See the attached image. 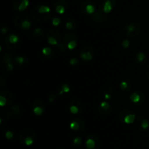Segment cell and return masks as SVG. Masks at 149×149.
<instances>
[{
    "label": "cell",
    "instance_id": "obj_18",
    "mask_svg": "<svg viewBox=\"0 0 149 149\" xmlns=\"http://www.w3.org/2000/svg\"><path fill=\"white\" fill-rule=\"evenodd\" d=\"M13 63L15 66L19 68H23L27 66L29 64V59L26 55H19L14 58Z\"/></svg>",
    "mask_w": 149,
    "mask_h": 149
},
{
    "label": "cell",
    "instance_id": "obj_19",
    "mask_svg": "<svg viewBox=\"0 0 149 149\" xmlns=\"http://www.w3.org/2000/svg\"><path fill=\"white\" fill-rule=\"evenodd\" d=\"M29 0H15L13 3V9L15 11L23 12L28 8Z\"/></svg>",
    "mask_w": 149,
    "mask_h": 149
},
{
    "label": "cell",
    "instance_id": "obj_7",
    "mask_svg": "<svg viewBox=\"0 0 149 149\" xmlns=\"http://www.w3.org/2000/svg\"><path fill=\"white\" fill-rule=\"evenodd\" d=\"M70 129L76 133H83L85 130L86 123L84 119L81 118H74L70 122Z\"/></svg>",
    "mask_w": 149,
    "mask_h": 149
},
{
    "label": "cell",
    "instance_id": "obj_17",
    "mask_svg": "<svg viewBox=\"0 0 149 149\" xmlns=\"http://www.w3.org/2000/svg\"><path fill=\"white\" fill-rule=\"evenodd\" d=\"M97 112L100 116H108L111 112V106L108 102L103 101L97 106Z\"/></svg>",
    "mask_w": 149,
    "mask_h": 149
},
{
    "label": "cell",
    "instance_id": "obj_21",
    "mask_svg": "<svg viewBox=\"0 0 149 149\" xmlns=\"http://www.w3.org/2000/svg\"><path fill=\"white\" fill-rule=\"evenodd\" d=\"M55 55V51L49 47H45L42 49L40 52V58L45 61L52 58Z\"/></svg>",
    "mask_w": 149,
    "mask_h": 149
},
{
    "label": "cell",
    "instance_id": "obj_27",
    "mask_svg": "<svg viewBox=\"0 0 149 149\" xmlns=\"http://www.w3.org/2000/svg\"><path fill=\"white\" fill-rule=\"evenodd\" d=\"M0 94L3 95L7 98V106H10V105L13 104V102H14L15 100V95L12 92L6 90V91H1Z\"/></svg>",
    "mask_w": 149,
    "mask_h": 149
},
{
    "label": "cell",
    "instance_id": "obj_14",
    "mask_svg": "<svg viewBox=\"0 0 149 149\" xmlns=\"http://www.w3.org/2000/svg\"><path fill=\"white\" fill-rule=\"evenodd\" d=\"M80 11L85 15H93L95 13V6L91 0H87L80 5Z\"/></svg>",
    "mask_w": 149,
    "mask_h": 149
},
{
    "label": "cell",
    "instance_id": "obj_10",
    "mask_svg": "<svg viewBox=\"0 0 149 149\" xmlns=\"http://www.w3.org/2000/svg\"><path fill=\"white\" fill-rule=\"evenodd\" d=\"M118 118L120 122L127 125H131L135 121V114L129 109H124L119 112Z\"/></svg>",
    "mask_w": 149,
    "mask_h": 149
},
{
    "label": "cell",
    "instance_id": "obj_31",
    "mask_svg": "<svg viewBox=\"0 0 149 149\" xmlns=\"http://www.w3.org/2000/svg\"><path fill=\"white\" fill-rule=\"evenodd\" d=\"M71 145L74 148H79L82 145V139L80 137H75L71 142Z\"/></svg>",
    "mask_w": 149,
    "mask_h": 149
},
{
    "label": "cell",
    "instance_id": "obj_16",
    "mask_svg": "<svg viewBox=\"0 0 149 149\" xmlns=\"http://www.w3.org/2000/svg\"><path fill=\"white\" fill-rule=\"evenodd\" d=\"M68 7V2L67 0H56L53 4V8L58 14L63 15Z\"/></svg>",
    "mask_w": 149,
    "mask_h": 149
},
{
    "label": "cell",
    "instance_id": "obj_29",
    "mask_svg": "<svg viewBox=\"0 0 149 149\" xmlns=\"http://www.w3.org/2000/svg\"><path fill=\"white\" fill-rule=\"evenodd\" d=\"M71 90V88H70V86L68 85L66 83H63L61 85L58 87V95H62L63 94H66V93H68Z\"/></svg>",
    "mask_w": 149,
    "mask_h": 149
},
{
    "label": "cell",
    "instance_id": "obj_20",
    "mask_svg": "<svg viewBox=\"0 0 149 149\" xmlns=\"http://www.w3.org/2000/svg\"><path fill=\"white\" fill-rule=\"evenodd\" d=\"M131 102L135 104H143L144 102L146 100L145 95L141 91H136L134 92L131 94L130 97Z\"/></svg>",
    "mask_w": 149,
    "mask_h": 149
},
{
    "label": "cell",
    "instance_id": "obj_2",
    "mask_svg": "<svg viewBox=\"0 0 149 149\" xmlns=\"http://www.w3.org/2000/svg\"><path fill=\"white\" fill-rule=\"evenodd\" d=\"M15 26L21 30H29L32 26V20L29 16L26 15H18L15 16L13 20Z\"/></svg>",
    "mask_w": 149,
    "mask_h": 149
},
{
    "label": "cell",
    "instance_id": "obj_24",
    "mask_svg": "<svg viewBox=\"0 0 149 149\" xmlns=\"http://www.w3.org/2000/svg\"><path fill=\"white\" fill-rule=\"evenodd\" d=\"M31 36L33 39H37V40H42L45 38V33L44 31V30L41 28L38 27L36 29H33V31L31 33Z\"/></svg>",
    "mask_w": 149,
    "mask_h": 149
},
{
    "label": "cell",
    "instance_id": "obj_35",
    "mask_svg": "<svg viewBox=\"0 0 149 149\" xmlns=\"http://www.w3.org/2000/svg\"><path fill=\"white\" fill-rule=\"evenodd\" d=\"M5 137L7 139L11 140L14 138V133H13L12 131L7 130V131H6V132H5Z\"/></svg>",
    "mask_w": 149,
    "mask_h": 149
},
{
    "label": "cell",
    "instance_id": "obj_8",
    "mask_svg": "<svg viewBox=\"0 0 149 149\" xmlns=\"http://www.w3.org/2000/svg\"><path fill=\"white\" fill-rule=\"evenodd\" d=\"M2 66L4 71L7 74H10V72L13 71L14 68V63H13V55L9 52H5L4 55H2Z\"/></svg>",
    "mask_w": 149,
    "mask_h": 149
},
{
    "label": "cell",
    "instance_id": "obj_33",
    "mask_svg": "<svg viewBox=\"0 0 149 149\" xmlns=\"http://www.w3.org/2000/svg\"><path fill=\"white\" fill-rule=\"evenodd\" d=\"M0 106L1 107L7 106V100L3 95L0 94Z\"/></svg>",
    "mask_w": 149,
    "mask_h": 149
},
{
    "label": "cell",
    "instance_id": "obj_11",
    "mask_svg": "<svg viewBox=\"0 0 149 149\" xmlns=\"http://www.w3.org/2000/svg\"><path fill=\"white\" fill-rule=\"evenodd\" d=\"M85 146L87 149H99L100 146V138L94 134L89 135L86 139Z\"/></svg>",
    "mask_w": 149,
    "mask_h": 149
},
{
    "label": "cell",
    "instance_id": "obj_43",
    "mask_svg": "<svg viewBox=\"0 0 149 149\" xmlns=\"http://www.w3.org/2000/svg\"><path fill=\"white\" fill-rule=\"evenodd\" d=\"M148 77V78L149 79V75H148V77Z\"/></svg>",
    "mask_w": 149,
    "mask_h": 149
},
{
    "label": "cell",
    "instance_id": "obj_39",
    "mask_svg": "<svg viewBox=\"0 0 149 149\" xmlns=\"http://www.w3.org/2000/svg\"><path fill=\"white\" fill-rule=\"evenodd\" d=\"M6 84V80L4 78L3 76H1L0 77V87H3L4 86V84Z\"/></svg>",
    "mask_w": 149,
    "mask_h": 149
},
{
    "label": "cell",
    "instance_id": "obj_1",
    "mask_svg": "<svg viewBox=\"0 0 149 149\" xmlns=\"http://www.w3.org/2000/svg\"><path fill=\"white\" fill-rule=\"evenodd\" d=\"M33 18L39 23H45L52 15L51 8L45 4H39L33 9L31 12Z\"/></svg>",
    "mask_w": 149,
    "mask_h": 149
},
{
    "label": "cell",
    "instance_id": "obj_4",
    "mask_svg": "<svg viewBox=\"0 0 149 149\" xmlns=\"http://www.w3.org/2000/svg\"><path fill=\"white\" fill-rule=\"evenodd\" d=\"M141 31V27L139 23L136 22H130L125 25L123 28V31L127 37L133 38L136 37L140 34Z\"/></svg>",
    "mask_w": 149,
    "mask_h": 149
},
{
    "label": "cell",
    "instance_id": "obj_30",
    "mask_svg": "<svg viewBox=\"0 0 149 149\" xmlns=\"http://www.w3.org/2000/svg\"><path fill=\"white\" fill-rule=\"evenodd\" d=\"M136 60L137 62L140 64H144L146 60V55L144 52H139L136 55Z\"/></svg>",
    "mask_w": 149,
    "mask_h": 149
},
{
    "label": "cell",
    "instance_id": "obj_41",
    "mask_svg": "<svg viewBox=\"0 0 149 149\" xmlns=\"http://www.w3.org/2000/svg\"><path fill=\"white\" fill-rule=\"evenodd\" d=\"M1 33H2V34H7V31H8V29H7V27H4V26H2L1 29Z\"/></svg>",
    "mask_w": 149,
    "mask_h": 149
},
{
    "label": "cell",
    "instance_id": "obj_32",
    "mask_svg": "<svg viewBox=\"0 0 149 149\" xmlns=\"http://www.w3.org/2000/svg\"><path fill=\"white\" fill-rule=\"evenodd\" d=\"M106 93H113V88H112L111 86H106V87H103L101 89L100 92V95H103L106 94Z\"/></svg>",
    "mask_w": 149,
    "mask_h": 149
},
{
    "label": "cell",
    "instance_id": "obj_26",
    "mask_svg": "<svg viewBox=\"0 0 149 149\" xmlns=\"http://www.w3.org/2000/svg\"><path fill=\"white\" fill-rule=\"evenodd\" d=\"M106 14L101 13V12H96L93 14V19L97 23H103V22L106 21V19H109Z\"/></svg>",
    "mask_w": 149,
    "mask_h": 149
},
{
    "label": "cell",
    "instance_id": "obj_28",
    "mask_svg": "<svg viewBox=\"0 0 149 149\" xmlns=\"http://www.w3.org/2000/svg\"><path fill=\"white\" fill-rule=\"evenodd\" d=\"M119 87L123 91L128 92L132 88V83L129 79H125L121 81L120 84H119Z\"/></svg>",
    "mask_w": 149,
    "mask_h": 149
},
{
    "label": "cell",
    "instance_id": "obj_22",
    "mask_svg": "<svg viewBox=\"0 0 149 149\" xmlns=\"http://www.w3.org/2000/svg\"><path fill=\"white\" fill-rule=\"evenodd\" d=\"M21 114V109L20 106L17 104L13 105L12 107L6 112V118L7 119H11L14 116H19Z\"/></svg>",
    "mask_w": 149,
    "mask_h": 149
},
{
    "label": "cell",
    "instance_id": "obj_12",
    "mask_svg": "<svg viewBox=\"0 0 149 149\" xmlns=\"http://www.w3.org/2000/svg\"><path fill=\"white\" fill-rule=\"evenodd\" d=\"M95 55V50L93 47L90 45H86L80 52V58L83 60L84 61H91L93 59Z\"/></svg>",
    "mask_w": 149,
    "mask_h": 149
},
{
    "label": "cell",
    "instance_id": "obj_40",
    "mask_svg": "<svg viewBox=\"0 0 149 149\" xmlns=\"http://www.w3.org/2000/svg\"><path fill=\"white\" fill-rule=\"evenodd\" d=\"M102 97L105 99V100H110L112 97V94L111 93H106L102 95Z\"/></svg>",
    "mask_w": 149,
    "mask_h": 149
},
{
    "label": "cell",
    "instance_id": "obj_44",
    "mask_svg": "<svg viewBox=\"0 0 149 149\" xmlns=\"http://www.w3.org/2000/svg\"><path fill=\"white\" fill-rule=\"evenodd\" d=\"M60 149H61V148H60Z\"/></svg>",
    "mask_w": 149,
    "mask_h": 149
},
{
    "label": "cell",
    "instance_id": "obj_42",
    "mask_svg": "<svg viewBox=\"0 0 149 149\" xmlns=\"http://www.w3.org/2000/svg\"><path fill=\"white\" fill-rule=\"evenodd\" d=\"M145 74H146V77H148V76L149 75V63L146 65V66Z\"/></svg>",
    "mask_w": 149,
    "mask_h": 149
},
{
    "label": "cell",
    "instance_id": "obj_5",
    "mask_svg": "<svg viewBox=\"0 0 149 149\" xmlns=\"http://www.w3.org/2000/svg\"><path fill=\"white\" fill-rule=\"evenodd\" d=\"M5 46L10 49H15L19 48L22 44V39L20 36L15 33L7 34L4 39Z\"/></svg>",
    "mask_w": 149,
    "mask_h": 149
},
{
    "label": "cell",
    "instance_id": "obj_3",
    "mask_svg": "<svg viewBox=\"0 0 149 149\" xmlns=\"http://www.w3.org/2000/svg\"><path fill=\"white\" fill-rule=\"evenodd\" d=\"M20 143L25 146H31L36 140V134L31 130H24L21 131L18 136Z\"/></svg>",
    "mask_w": 149,
    "mask_h": 149
},
{
    "label": "cell",
    "instance_id": "obj_23",
    "mask_svg": "<svg viewBox=\"0 0 149 149\" xmlns=\"http://www.w3.org/2000/svg\"><path fill=\"white\" fill-rule=\"evenodd\" d=\"M136 127L140 131H145L149 127V121L143 116H139L136 121Z\"/></svg>",
    "mask_w": 149,
    "mask_h": 149
},
{
    "label": "cell",
    "instance_id": "obj_6",
    "mask_svg": "<svg viewBox=\"0 0 149 149\" xmlns=\"http://www.w3.org/2000/svg\"><path fill=\"white\" fill-rule=\"evenodd\" d=\"M78 38L73 33H66L63 39V45L70 50H74L77 46Z\"/></svg>",
    "mask_w": 149,
    "mask_h": 149
},
{
    "label": "cell",
    "instance_id": "obj_13",
    "mask_svg": "<svg viewBox=\"0 0 149 149\" xmlns=\"http://www.w3.org/2000/svg\"><path fill=\"white\" fill-rule=\"evenodd\" d=\"M46 108L47 105L43 100H36L32 104L31 110L36 116H42L45 113Z\"/></svg>",
    "mask_w": 149,
    "mask_h": 149
},
{
    "label": "cell",
    "instance_id": "obj_9",
    "mask_svg": "<svg viewBox=\"0 0 149 149\" xmlns=\"http://www.w3.org/2000/svg\"><path fill=\"white\" fill-rule=\"evenodd\" d=\"M116 5V0H98V8L100 12L108 15Z\"/></svg>",
    "mask_w": 149,
    "mask_h": 149
},
{
    "label": "cell",
    "instance_id": "obj_37",
    "mask_svg": "<svg viewBox=\"0 0 149 149\" xmlns=\"http://www.w3.org/2000/svg\"><path fill=\"white\" fill-rule=\"evenodd\" d=\"M56 97L57 95L55 94V93H51V94L48 96V101H49V103H52V102L56 99Z\"/></svg>",
    "mask_w": 149,
    "mask_h": 149
},
{
    "label": "cell",
    "instance_id": "obj_38",
    "mask_svg": "<svg viewBox=\"0 0 149 149\" xmlns=\"http://www.w3.org/2000/svg\"><path fill=\"white\" fill-rule=\"evenodd\" d=\"M78 63H79L78 59H77V58H71V59H70V61H69V64L71 65H77V64H78Z\"/></svg>",
    "mask_w": 149,
    "mask_h": 149
},
{
    "label": "cell",
    "instance_id": "obj_36",
    "mask_svg": "<svg viewBox=\"0 0 149 149\" xmlns=\"http://www.w3.org/2000/svg\"><path fill=\"white\" fill-rule=\"evenodd\" d=\"M130 41L129 39L127 38V39H124L123 41H122V47H123L124 48H125V49H127V48H128L130 47Z\"/></svg>",
    "mask_w": 149,
    "mask_h": 149
},
{
    "label": "cell",
    "instance_id": "obj_15",
    "mask_svg": "<svg viewBox=\"0 0 149 149\" xmlns=\"http://www.w3.org/2000/svg\"><path fill=\"white\" fill-rule=\"evenodd\" d=\"M84 106L81 101L77 99H74L69 103V111L71 114H79L83 111Z\"/></svg>",
    "mask_w": 149,
    "mask_h": 149
},
{
    "label": "cell",
    "instance_id": "obj_25",
    "mask_svg": "<svg viewBox=\"0 0 149 149\" xmlns=\"http://www.w3.org/2000/svg\"><path fill=\"white\" fill-rule=\"evenodd\" d=\"M65 27L68 31L75 30L77 29V21L73 17H67L65 20Z\"/></svg>",
    "mask_w": 149,
    "mask_h": 149
},
{
    "label": "cell",
    "instance_id": "obj_34",
    "mask_svg": "<svg viewBox=\"0 0 149 149\" xmlns=\"http://www.w3.org/2000/svg\"><path fill=\"white\" fill-rule=\"evenodd\" d=\"M61 23V19L59 18L58 17H53L52 20V24L54 27H57V26H59Z\"/></svg>",
    "mask_w": 149,
    "mask_h": 149
}]
</instances>
